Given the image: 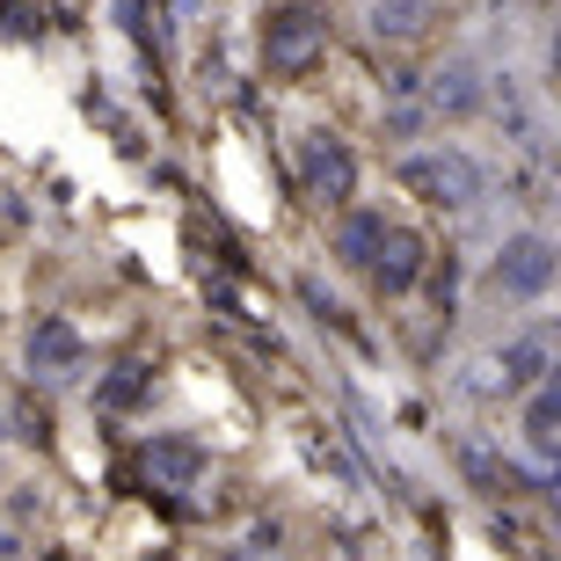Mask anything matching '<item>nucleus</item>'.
<instances>
[{
    "instance_id": "obj_1",
    "label": "nucleus",
    "mask_w": 561,
    "mask_h": 561,
    "mask_svg": "<svg viewBox=\"0 0 561 561\" xmlns=\"http://www.w3.org/2000/svg\"><path fill=\"white\" fill-rule=\"evenodd\" d=\"M401 190L423 197V205H445V211H467L481 197V168L459 153V146H437V153H409L401 161Z\"/></svg>"
},
{
    "instance_id": "obj_2",
    "label": "nucleus",
    "mask_w": 561,
    "mask_h": 561,
    "mask_svg": "<svg viewBox=\"0 0 561 561\" xmlns=\"http://www.w3.org/2000/svg\"><path fill=\"white\" fill-rule=\"evenodd\" d=\"M263 51H271L277 73H307V66L329 51V15H321L313 0H285V8H271V22H263Z\"/></svg>"
},
{
    "instance_id": "obj_3",
    "label": "nucleus",
    "mask_w": 561,
    "mask_h": 561,
    "mask_svg": "<svg viewBox=\"0 0 561 561\" xmlns=\"http://www.w3.org/2000/svg\"><path fill=\"white\" fill-rule=\"evenodd\" d=\"M554 271H561V249L547 233H511L496 249V263H489V291H503V299H540L554 285Z\"/></svg>"
},
{
    "instance_id": "obj_4",
    "label": "nucleus",
    "mask_w": 561,
    "mask_h": 561,
    "mask_svg": "<svg viewBox=\"0 0 561 561\" xmlns=\"http://www.w3.org/2000/svg\"><path fill=\"white\" fill-rule=\"evenodd\" d=\"M307 190L321 197V205H351L357 161H351V146H343V139H313L307 146Z\"/></svg>"
},
{
    "instance_id": "obj_5",
    "label": "nucleus",
    "mask_w": 561,
    "mask_h": 561,
    "mask_svg": "<svg viewBox=\"0 0 561 561\" xmlns=\"http://www.w3.org/2000/svg\"><path fill=\"white\" fill-rule=\"evenodd\" d=\"M423 277V241L409 227H387V241H379V255H373V285L379 291H409Z\"/></svg>"
},
{
    "instance_id": "obj_6",
    "label": "nucleus",
    "mask_w": 561,
    "mask_h": 561,
    "mask_svg": "<svg viewBox=\"0 0 561 561\" xmlns=\"http://www.w3.org/2000/svg\"><path fill=\"white\" fill-rule=\"evenodd\" d=\"M496 365H503V387H540L547 373H554V335H511L496 351Z\"/></svg>"
},
{
    "instance_id": "obj_7",
    "label": "nucleus",
    "mask_w": 561,
    "mask_h": 561,
    "mask_svg": "<svg viewBox=\"0 0 561 561\" xmlns=\"http://www.w3.org/2000/svg\"><path fill=\"white\" fill-rule=\"evenodd\" d=\"M30 365H37L44 379L73 373V365H81V335L66 329V321H37V329H30Z\"/></svg>"
},
{
    "instance_id": "obj_8",
    "label": "nucleus",
    "mask_w": 561,
    "mask_h": 561,
    "mask_svg": "<svg viewBox=\"0 0 561 561\" xmlns=\"http://www.w3.org/2000/svg\"><path fill=\"white\" fill-rule=\"evenodd\" d=\"M525 431H533V445L561 453V365L533 387V401H525Z\"/></svg>"
},
{
    "instance_id": "obj_9",
    "label": "nucleus",
    "mask_w": 561,
    "mask_h": 561,
    "mask_svg": "<svg viewBox=\"0 0 561 561\" xmlns=\"http://www.w3.org/2000/svg\"><path fill=\"white\" fill-rule=\"evenodd\" d=\"M373 30L387 44H416L431 30V0H373Z\"/></svg>"
},
{
    "instance_id": "obj_10",
    "label": "nucleus",
    "mask_w": 561,
    "mask_h": 561,
    "mask_svg": "<svg viewBox=\"0 0 561 561\" xmlns=\"http://www.w3.org/2000/svg\"><path fill=\"white\" fill-rule=\"evenodd\" d=\"M379 241H387V211H351V219H343V233H335L343 263H357V271H373Z\"/></svg>"
},
{
    "instance_id": "obj_11",
    "label": "nucleus",
    "mask_w": 561,
    "mask_h": 561,
    "mask_svg": "<svg viewBox=\"0 0 561 561\" xmlns=\"http://www.w3.org/2000/svg\"><path fill=\"white\" fill-rule=\"evenodd\" d=\"M431 103H437V110H453V117H467V110L481 103V88H474V73H467V66H453V73H437V88H431Z\"/></svg>"
},
{
    "instance_id": "obj_12",
    "label": "nucleus",
    "mask_w": 561,
    "mask_h": 561,
    "mask_svg": "<svg viewBox=\"0 0 561 561\" xmlns=\"http://www.w3.org/2000/svg\"><path fill=\"white\" fill-rule=\"evenodd\" d=\"M146 467H153L161 481H190V474H197V453H190V445H153Z\"/></svg>"
},
{
    "instance_id": "obj_13",
    "label": "nucleus",
    "mask_w": 561,
    "mask_h": 561,
    "mask_svg": "<svg viewBox=\"0 0 561 561\" xmlns=\"http://www.w3.org/2000/svg\"><path fill=\"white\" fill-rule=\"evenodd\" d=\"M554 81H561V37H554Z\"/></svg>"
},
{
    "instance_id": "obj_14",
    "label": "nucleus",
    "mask_w": 561,
    "mask_h": 561,
    "mask_svg": "<svg viewBox=\"0 0 561 561\" xmlns=\"http://www.w3.org/2000/svg\"><path fill=\"white\" fill-rule=\"evenodd\" d=\"M554 503H561V474H554Z\"/></svg>"
}]
</instances>
